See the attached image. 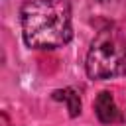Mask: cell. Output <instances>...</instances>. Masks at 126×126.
Here are the masks:
<instances>
[{"label":"cell","mask_w":126,"mask_h":126,"mask_svg":"<svg viewBox=\"0 0 126 126\" xmlns=\"http://www.w3.org/2000/svg\"><path fill=\"white\" fill-rule=\"evenodd\" d=\"M96 2H106V0H96Z\"/></svg>","instance_id":"obj_5"},{"label":"cell","mask_w":126,"mask_h":126,"mask_svg":"<svg viewBox=\"0 0 126 126\" xmlns=\"http://www.w3.org/2000/svg\"><path fill=\"white\" fill-rule=\"evenodd\" d=\"M22 35L32 49H57L71 41V6L67 0H26L20 10Z\"/></svg>","instance_id":"obj_1"},{"label":"cell","mask_w":126,"mask_h":126,"mask_svg":"<svg viewBox=\"0 0 126 126\" xmlns=\"http://www.w3.org/2000/svg\"><path fill=\"white\" fill-rule=\"evenodd\" d=\"M51 98L53 100H65L71 118L81 114V96L75 89H57V91L51 93Z\"/></svg>","instance_id":"obj_4"},{"label":"cell","mask_w":126,"mask_h":126,"mask_svg":"<svg viewBox=\"0 0 126 126\" xmlns=\"http://www.w3.org/2000/svg\"><path fill=\"white\" fill-rule=\"evenodd\" d=\"M94 114H96V118L102 124H116V122H122L124 120L120 108L114 102L112 93H108V91L98 93V96L94 100Z\"/></svg>","instance_id":"obj_3"},{"label":"cell","mask_w":126,"mask_h":126,"mask_svg":"<svg viewBox=\"0 0 126 126\" xmlns=\"http://www.w3.org/2000/svg\"><path fill=\"white\" fill-rule=\"evenodd\" d=\"M85 69L93 81L126 75V37L118 28L104 26L96 32L87 53Z\"/></svg>","instance_id":"obj_2"}]
</instances>
